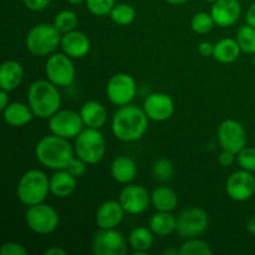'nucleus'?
Returning a JSON list of instances; mask_svg holds the SVG:
<instances>
[{"label": "nucleus", "mask_w": 255, "mask_h": 255, "mask_svg": "<svg viewBox=\"0 0 255 255\" xmlns=\"http://www.w3.org/2000/svg\"><path fill=\"white\" fill-rule=\"evenodd\" d=\"M148 120L144 110L134 105L120 106L112 119V132L122 142L138 141L148 128Z\"/></svg>", "instance_id": "1"}, {"label": "nucleus", "mask_w": 255, "mask_h": 255, "mask_svg": "<svg viewBox=\"0 0 255 255\" xmlns=\"http://www.w3.org/2000/svg\"><path fill=\"white\" fill-rule=\"evenodd\" d=\"M27 104L35 117L49 120L61 106L59 89L47 79L36 80L27 90Z\"/></svg>", "instance_id": "2"}, {"label": "nucleus", "mask_w": 255, "mask_h": 255, "mask_svg": "<svg viewBox=\"0 0 255 255\" xmlns=\"http://www.w3.org/2000/svg\"><path fill=\"white\" fill-rule=\"evenodd\" d=\"M74 153L75 149L70 144L69 139L56 134L42 137L35 147V156L37 161L52 171L66 168L74 157Z\"/></svg>", "instance_id": "3"}, {"label": "nucleus", "mask_w": 255, "mask_h": 255, "mask_svg": "<svg viewBox=\"0 0 255 255\" xmlns=\"http://www.w3.org/2000/svg\"><path fill=\"white\" fill-rule=\"evenodd\" d=\"M50 193V178L39 169L25 172L16 186V196L26 207L44 203Z\"/></svg>", "instance_id": "4"}, {"label": "nucleus", "mask_w": 255, "mask_h": 255, "mask_svg": "<svg viewBox=\"0 0 255 255\" xmlns=\"http://www.w3.org/2000/svg\"><path fill=\"white\" fill-rule=\"evenodd\" d=\"M62 34L50 24H37L27 32L26 44L27 51L37 57L51 55L61 45Z\"/></svg>", "instance_id": "5"}, {"label": "nucleus", "mask_w": 255, "mask_h": 255, "mask_svg": "<svg viewBox=\"0 0 255 255\" xmlns=\"http://www.w3.org/2000/svg\"><path fill=\"white\" fill-rule=\"evenodd\" d=\"M75 154L87 164H96L104 158L106 152V142L104 134L97 128L86 127L75 138Z\"/></svg>", "instance_id": "6"}, {"label": "nucleus", "mask_w": 255, "mask_h": 255, "mask_svg": "<svg viewBox=\"0 0 255 255\" xmlns=\"http://www.w3.org/2000/svg\"><path fill=\"white\" fill-rule=\"evenodd\" d=\"M25 221L34 233L45 236L56 231L60 224V216L56 209L51 206L40 203L27 207Z\"/></svg>", "instance_id": "7"}, {"label": "nucleus", "mask_w": 255, "mask_h": 255, "mask_svg": "<svg viewBox=\"0 0 255 255\" xmlns=\"http://www.w3.org/2000/svg\"><path fill=\"white\" fill-rule=\"evenodd\" d=\"M45 75L57 87H67L74 84L76 70L72 59L65 52L52 54L45 64Z\"/></svg>", "instance_id": "8"}, {"label": "nucleus", "mask_w": 255, "mask_h": 255, "mask_svg": "<svg viewBox=\"0 0 255 255\" xmlns=\"http://www.w3.org/2000/svg\"><path fill=\"white\" fill-rule=\"evenodd\" d=\"M209 226V216L199 207L184 209L177 217L176 232L182 238H196L207 231Z\"/></svg>", "instance_id": "9"}, {"label": "nucleus", "mask_w": 255, "mask_h": 255, "mask_svg": "<svg viewBox=\"0 0 255 255\" xmlns=\"http://www.w3.org/2000/svg\"><path fill=\"white\" fill-rule=\"evenodd\" d=\"M84 122L79 112L72 110H59L49 119V129L52 134L62 138H76L84 129Z\"/></svg>", "instance_id": "10"}, {"label": "nucleus", "mask_w": 255, "mask_h": 255, "mask_svg": "<svg viewBox=\"0 0 255 255\" xmlns=\"http://www.w3.org/2000/svg\"><path fill=\"white\" fill-rule=\"evenodd\" d=\"M137 94V85L133 77L128 74H116L109 80L106 86V96L111 104L125 106L131 104Z\"/></svg>", "instance_id": "11"}, {"label": "nucleus", "mask_w": 255, "mask_h": 255, "mask_svg": "<svg viewBox=\"0 0 255 255\" xmlns=\"http://www.w3.org/2000/svg\"><path fill=\"white\" fill-rule=\"evenodd\" d=\"M128 252V246L119 231L100 229L92 241V253L95 255H125Z\"/></svg>", "instance_id": "12"}, {"label": "nucleus", "mask_w": 255, "mask_h": 255, "mask_svg": "<svg viewBox=\"0 0 255 255\" xmlns=\"http://www.w3.org/2000/svg\"><path fill=\"white\" fill-rule=\"evenodd\" d=\"M219 144L226 151L238 154L247 147V132L243 125L236 120H226L218 128Z\"/></svg>", "instance_id": "13"}, {"label": "nucleus", "mask_w": 255, "mask_h": 255, "mask_svg": "<svg viewBox=\"0 0 255 255\" xmlns=\"http://www.w3.org/2000/svg\"><path fill=\"white\" fill-rule=\"evenodd\" d=\"M226 192L233 201H248L255 196V177L246 169L234 172L227 179Z\"/></svg>", "instance_id": "14"}, {"label": "nucleus", "mask_w": 255, "mask_h": 255, "mask_svg": "<svg viewBox=\"0 0 255 255\" xmlns=\"http://www.w3.org/2000/svg\"><path fill=\"white\" fill-rule=\"evenodd\" d=\"M119 201L126 213L136 216L143 213L148 208L151 203V194L143 186L129 184L122 189Z\"/></svg>", "instance_id": "15"}, {"label": "nucleus", "mask_w": 255, "mask_h": 255, "mask_svg": "<svg viewBox=\"0 0 255 255\" xmlns=\"http://www.w3.org/2000/svg\"><path fill=\"white\" fill-rule=\"evenodd\" d=\"M143 110L147 117L152 121L163 122L171 119L174 112V102L169 95L163 92H154L144 100Z\"/></svg>", "instance_id": "16"}, {"label": "nucleus", "mask_w": 255, "mask_h": 255, "mask_svg": "<svg viewBox=\"0 0 255 255\" xmlns=\"http://www.w3.org/2000/svg\"><path fill=\"white\" fill-rule=\"evenodd\" d=\"M211 14L218 26H232L241 17L242 5L239 0H217L213 2Z\"/></svg>", "instance_id": "17"}, {"label": "nucleus", "mask_w": 255, "mask_h": 255, "mask_svg": "<svg viewBox=\"0 0 255 255\" xmlns=\"http://www.w3.org/2000/svg\"><path fill=\"white\" fill-rule=\"evenodd\" d=\"M61 49L71 59H82L86 56L91 49V41L85 32L72 30L62 35Z\"/></svg>", "instance_id": "18"}, {"label": "nucleus", "mask_w": 255, "mask_h": 255, "mask_svg": "<svg viewBox=\"0 0 255 255\" xmlns=\"http://www.w3.org/2000/svg\"><path fill=\"white\" fill-rule=\"evenodd\" d=\"M125 209L120 201H106L96 212V224L100 229H115L122 223Z\"/></svg>", "instance_id": "19"}, {"label": "nucleus", "mask_w": 255, "mask_h": 255, "mask_svg": "<svg viewBox=\"0 0 255 255\" xmlns=\"http://www.w3.org/2000/svg\"><path fill=\"white\" fill-rule=\"evenodd\" d=\"M24 79V70H22L21 64L15 60H7L0 67V89L4 91L11 92Z\"/></svg>", "instance_id": "20"}, {"label": "nucleus", "mask_w": 255, "mask_h": 255, "mask_svg": "<svg viewBox=\"0 0 255 255\" xmlns=\"http://www.w3.org/2000/svg\"><path fill=\"white\" fill-rule=\"evenodd\" d=\"M76 179L67 169H59L50 178V193L56 198H67L76 189Z\"/></svg>", "instance_id": "21"}, {"label": "nucleus", "mask_w": 255, "mask_h": 255, "mask_svg": "<svg viewBox=\"0 0 255 255\" xmlns=\"http://www.w3.org/2000/svg\"><path fill=\"white\" fill-rule=\"evenodd\" d=\"M82 122L89 128H102L107 121V111L104 105L97 101H87L80 110Z\"/></svg>", "instance_id": "22"}, {"label": "nucleus", "mask_w": 255, "mask_h": 255, "mask_svg": "<svg viewBox=\"0 0 255 255\" xmlns=\"http://www.w3.org/2000/svg\"><path fill=\"white\" fill-rule=\"evenodd\" d=\"M111 176L121 184H129L137 176V164L127 156H119L111 163Z\"/></svg>", "instance_id": "23"}, {"label": "nucleus", "mask_w": 255, "mask_h": 255, "mask_svg": "<svg viewBox=\"0 0 255 255\" xmlns=\"http://www.w3.org/2000/svg\"><path fill=\"white\" fill-rule=\"evenodd\" d=\"M5 122L11 127H22L29 124L34 117L29 105L21 102H11L2 111Z\"/></svg>", "instance_id": "24"}, {"label": "nucleus", "mask_w": 255, "mask_h": 255, "mask_svg": "<svg viewBox=\"0 0 255 255\" xmlns=\"http://www.w3.org/2000/svg\"><path fill=\"white\" fill-rule=\"evenodd\" d=\"M241 46L236 39L224 37L214 44L213 57L222 64H232L241 56Z\"/></svg>", "instance_id": "25"}, {"label": "nucleus", "mask_w": 255, "mask_h": 255, "mask_svg": "<svg viewBox=\"0 0 255 255\" xmlns=\"http://www.w3.org/2000/svg\"><path fill=\"white\" fill-rule=\"evenodd\" d=\"M151 203L157 211L172 212L178 204V196L169 187L159 186L151 193Z\"/></svg>", "instance_id": "26"}, {"label": "nucleus", "mask_w": 255, "mask_h": 255, "mask_svg": "<svg viewBox=\"0 0 255 255\" xmlns=\"http://www.w3.org/2000/svg\"><path fill=\"white\" fill-rule=\"evenodd\" d=\"M153 244V232L146 227H137L129 234V247L133 255H144Z\"/></svg>", "instance_id": "27"}, {"label": "nucleus", "mask_w": 255, "mask_h": 255, "mask_svg": "<svg viewBox=\"0 0 255 255\" xmlns=\"http://www.w3.org/2000/svg\"><path fill=\"white\" fill-rule=\"evenodd\" d=\"M177 218H174L169 212H159L152 216L149 219V229L153 234L159 237H167L176 231Z\"/></svg>", "instance_id": "28"}, {"label": "nucleus", "mask_w": 255, "mask_h": 255, "mask_svg": "<svg viewBox=\"0 0 255 255\" xmlns=\"http://www.w3.org/2000/svg\"><path fill=\"white\" fill-rule=\"evenodd\" d=\"M110 17L115 24L120 25V26H127L133 22L134 17H136V10L129 4L120 2V4L115 5L112 11L110 12Z\"/></svg>", "instance_id": "29"}, {"label": "nucleus", "mask_w": 255, "mask_h": 255, "mask_svg": "<svg viewBox=\"0 0 255 255\" xmlns=\"http://www.w3.org/2000/svg\"><path fill=\"white\" fill-rule=\"evenodd\" d=\"M236 40L238 41L241 50L246 54H255V27L252 25H243L237 31Z\"/></svg>", "instance_id": "30"}, {"label": "nucleus", "mask_w": 255, "mask_h": 255, "mask_svg": "<svg viewBox=\"0 0 255 255\" xmlns=\"http://www.w3.org/2000/svg\"><path fill=\"white\" fill-rule=\"evenodd\" d=\"M77 24H79V17L72 10H62L56 15L54 20V25L62 35L66 32L76 30Z\"/></svg>", "instance_id": "31"}, {"label": "nucleus", "mask_w": 255, "mask_h": 255, "mask_svg": "<svg viewBox=\"0 0 255 255\" xmlns=\"http://www.w3.org/2000/svg\"><path fill=\"white\" fill-rule=\"evenodd\" d=\"M214 25H216V22H214L212 14H209V12H197V14L193 15L191 20L192 30L199 35L208 34L209 31L213 30Z\"/></svg>", "instance_id": "32"}, {"label": "nucleus", "mask_w": 255, "mask_h": 255, "mask_svg": "<svg viewBox=\"0 0 255 255\" xmlns=\"http://www.w3.org/2000/svg\"><path fill=\"white\" fill-rule=\"evenodd\" d=\"M182 255H211L212 249L208 244L202 239L189 238L188 241L182 244L181 248Z\"/></svg>", "instance_id": "33"}, {"label": "nucleus", "mask_w": 255, "mask_h": 255, "mask_svg": "<svg viewBox=\"0 0 255 255\" xmlns=\"http://www.w3.org/2000/svg\"><path fill=\"white\" fill-rule=\"evenodd\" d=\"M152 173L158 182H167L173 177L174 167L169 159L159 158L152 166Z\"/></svg>", "instance_id": "34"}, {"label": "nucleus", "mask_w": 255, "mask_h": 255, "mask_svg": "<svg viewBox=\"0 0 255 255\" xmlns=\"http://www.w3.org/2000/svg\"><path fill=\"white\" fill-rule=\"evenodd\" d=\"M116 5V0H86V6L91 14L96 16L110 15Z\"/></svg>", "instance_id": "35"}, {"label": "nucleus", "mask_w": 255, "mask_h": 255, "mask_svg": "<svg viewBox=\"0 0 255 255\" xmlns=\"http://www.w3.org/2000/svg\"><path fill=\"white\" fill-rule=\"evenodd\" d=\"M238 164L242 169L255 172V147H244L238 153Z\"/></svg>", "instance_id": "36"}, {"label": "nucleus", "mask_w": 255, "mask_h": 255, "mask_svg": "<svg viewBox=\"0 0 255 255\" xmlns=\"http://www.w3.org/2000/svg\"><path fill=\"white\" fill-rule=\"evenodd\" d=\"M65 169H67L76 178H81L86 173L87 163L85 161H82L81 158H79V157H72V159L69 162V164H67Z\"/></svg>", "instance_id": "37"}, {"label": "nucleus", "mask_w": 255, "mask_h": 255, "mask_svg": "<svg viewBox=\"0 0 255 255\" xmlns=\"http://www.w3.org/2000/svg\"><path fill=\"white\" fill-rule=\"evenodd\" d=\"M0 254L1 255H26L27 251L16 242H6L0 248Z\"/></svg>", "instance_id": "38"}, {"label": "nucleus", "mask_w": 255, "mask_h": 255, "mask_svg": "<svg viewBox=\"0 0 255 255\" xmlns=\"http://www.w3.org/2000/svg\"><path fill=\"white\" fill-rule=\"evenodd\" d=\"M25 6L32 11H41L50 5L51 0H22Z\"/></svg>", "instance_id": "39"}, {"label": "nucleus", "mask_w": 255, "mask_h": 255, "mask_svg": "<svg viewBox=\"0 0 255 255\" xmlns=\"http://www.w3.org/2000/svg\"><path fill=\"white\" fill-rule=\"evenodd\" d=\"M234 156L236 154L232 153V152L229 151H226V149H223V152H222L221 154H219L218 157V162L222 164L223 167H229L233 164L234 162Z\"/></svg>", "instance_id": "40"}, {"label": "nucleus", "mask_w": 255, "mask_h": 255, "mask_svg": "<svg viewBox=\"0 0 255 255\" xmlns=\"http://www.w3.org/2000/svg\"><path fill=\"white\" fill-rule=\"evenodd\" d=\"M198 51L202 56L208 57V56H213V51H214V45L209 41H203L198 45Z\"/></svg>", "instance_id": "41"}, {"label": "nucleus", "mask_w": 255, "mask_h": 255, "mask_svg": "<svg viewBox=\"0 0 255 255\" xmlns=\"http://www.w3.org/2000/svg\"><path fill=\"white\" fill-rule=\"evenodd\" d=\"M247 24L252 25V26L255 27V2L251 5V7L248 9V12H247Z\"/></svg>", "instance_id": "42"}, {"label": "nucleus", "mask_w": 255, "mask_h": 255, "mask_svg": "<svg viewBox=\"0 0 255 255\" xmlns=\"http://www.w3.org/2000/svg\"><path fill=\"white\" fill-rule=\"evenodd\" d=\"M7 94H9V92L4 91V90L0 91V110H1V111H4V110L7 107V105L10 104L9 95Z\"/></svg>", "instance_id": "43"}, {"label": "nucleus", "mask_w": 255, "mask_h": 255, "mask_svg": "<svg viewBox=\"0 0 255 255\" xmlns=\"http://www.w3.org/2000/svg\"><path fill=\"white\" fill-rule=\"evenodd\" d=\"M45 255H66V252L60 247H51L45 251Z\"/></svg>", "instance_id": "44"}, {"label": "nucleus", "mask_w": 255, "mask_h": 255, "mask_svg": "<svg viewBox=\"0 0 255 255\" xmlns=\"http://www.w3.org/2000/svg\"><path fill=\"white\" fill-rule=\"evenodd\" d=\"M247 231H248L252 236H255V217L254 218L249 219V222L247 223Z\"/></svg>", "instance_id": "45"}, {"label": "nucleus", "mask_w": 255, "mask_h": 255, "mask_svg": "<svg viewBox=\"0 0 255 255\" xmlns=\"http://www.w3.org/2000/svg\"><path fill=\"white\" fill-rule=\"evenodd\" d=\"M164 254L167 255H179L181 254V249H177V248H168L164 251Z\"/></svg>", "instance_id": "46"}, {"label": "nucleus", "mask_w": 255, "mask_h": 255, "mask_svg": "<svg viewBox=\"0 0 255 255\" xmlns=\"http://www.w3.org/2000/svg\"><path fill=\"white\" fill-rule=\"evenodd\" d=\"M168 4H172V5H181V4H184V2L187 1V0H166Z\"/></svg>", "instance_id": "47"}, {"label": "nucleus", "mask_w": 255, "mask_h": 255, "mask_svg": "<svg viewBox=\"0 0 255 255\" xmlns=\"http://www.w3.org/2000/svg\"><path fill=\"white\" fill-rule=\"evenodd\" d=\"M67 1L72 5H79V4H81V2L86 1V0H67Z\"/></svg>", "instance_id": "48"}, {"label": "nucleus", "mask_w": 255, "mask_h": 255, "mask_svg": "<svg viewBox=\"0 0 255 255\" xmlns=\"http://www.w3.org/2000/svg\"><path fill=\"white\" fill-rule=\"evenodd\" d=\"M204 1H208V2H214V1H217V0H204Z\"/></svg>", "instance_id": "49"}, {"label": "nucleus", "mask_w": 255, "mask_h": 255, "mask_svg": "<svg viewBox=\"0 0 255 255\" xmlns=\"http://www.w3.org/2000/svg\"><path fill=\"white\" fill-rule=\"evenodd\" d=\"M253 65H254V67H255V54H254V59H253Z\"/></svg>", "instance_id": "50"}]
</instances>
